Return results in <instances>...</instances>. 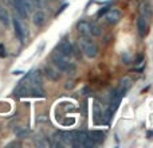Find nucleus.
<instances>
[{"label": "nucleus", "mask_w": 153, "mask_h": 148, "mask_svg": "<svg viewBox=\"0 0 153 148\" xmlns=\"http://www.w3.org/2000/svg\"><path fill=\"white\" fill-rule=\"evenodd\" d=\"M51 62H53V65L59 70V72H63V73H67V74H74L75 70H76L75 65L71 64L67 57L62 55L58 50L54 51V53L51 54Z\"/></svg>", "instance_id": "nucleus-1"}, {"label": "nucleus", "mask_w": 153, "mask_h": 148, "mask_svg": "<svg viewBox=\"0 0 153 148\" xmlns=\"http://www.w3.org/2000/svg\"><path fill=\"white\" fill-rule=\"evenodd\" d=\"M79 47H81L82 53L87 57V58H95L98 54V47L90 37H81L79 39Z\"/></svg>", "instance_id": "nucleus-2"}, {"label": "nucleus", "mask_w": 153, "mask_h": 148, "mask_svg": "<svg viewBox=\"0 0 153 148\" xmlns=\"http://www.w3.org/2000/svg\"><path fill=\"white\" fill-rule=\"evenodd\" d=\"M11 3H12L15 11L19 13V16L23 19H26L34 8V5L31 4L30 0H11Z\"/></svg>", "instance_id": "nucleus-3"}, {"label": "nucleus", "mask_w": 153, "mask_h": 148, "mask_svg": "<svg viewBox=\"0 0 153 148\" xmlns=\"http://www.w3.org/2000/svg\"><path fill=\"white\" fill-rule=\"evenodd\" d=\"M58 51L62 54V55L67 57V58H70V57L74 55V47H73V45L70 43V40H67V39H63V40L59 42Z\"/></svg>", "instance_id": "nucleus-4"}, {"label": "nucleus", "mask_w": 153, "mask_h": 148, "mask_svg": "<svg viewBox=\"0 0 153 148\" xmlns=\"http://www.w3.org/2000/svg\"><path fill=\"white\" fill-rule=\"evenodd\" d=\"M87 138H89V135H87L85 131H78V132H74L71 146L75 147V148H85V143H86Z\"/></svg>", "instance_id": "nucleus-5"}, {"label": "nucleus", "mask_w": 153, "mask_h": 148, "mask_svg": "<svg viewBox=\"0 0 153 148\" xmlns=\"http://www.w3.org/2000/svg\"><path fill=\"white\" fill-rule=\"evenodd\" d=\"M121 11L116 10V8H113V10H108L105 13V16H103V19H105L106 23L109 24H117L120 20H121Z\"/></svg>", "instance_id": "nucleus-6"}, {"label": "nucleus", "mask_w": 153, "mask_h": 148, "mask_svg": "<svg viewBox=\"0 0 153 148\" xmlns=\"http://www.w3.org/2000/svg\"><path fill=\"white\" fill-rule=\"evenodd\" d=\"M12 24H13V30H15V35L16 38H18L20 42H23L24 39H26V34H27V30L26 27L23 26V24L20 23V20L19 19H12Z\"/></svg>", "instance_id": "nucleus-7"}, {"label": "nucleus", "mask_w": 153, "mask_h": 148, "mask_svg": "<svg viewBox=\"0 0 153 148\" xmlns=\"http://www.w3.org/2000/svg\"><path fill=\"white\" fill-rule=\"evenodd\" d=\"M76 31L79 32L81 37H90L91 32H90V23L86 20H81L76 24Z\"/></svg>", "instance_id": "nucleus-8"}, {"label": "nucleus", "mask_w": 153, "mask_h": 148, "mask_svg": "<svg viewBox=\"0 0 153 148\" xmlns=\"http://www.w3.org/2000/svg\"><path fill=\"white\" fill-rule=\"evenodd\" d=\"M137 28H138V32H140L141 37H145L146 30H148V18L141 15V13L137 19Z\"/></svg>", "instance_id": "nucleus-9"}, {"label": "nucleus", "mask_w": 153, "mask_h": 148, "mask_svg": "<svg viewBox=\"0 0 153 148\" xmlns=\"http://www.w3.org/2000/svg\"><path fill=\"white\" fill-rule=\"evenodd\" d=\"M46 22V13L43 12V11H36V12L32 15V23L35 24V26L40 27L43 26Z\"/></svg>", "instance_id": "nucleus-10"}, {"label": "nucleus", "mask_w": 153, "mask_h": 148, "mask_svg": "<svg viewBox=\"0 0 153 148\" xmlns=\"http://www.w3.org/2000/svg\"><path fill=\"white\" fill-rule=\"evenodd\" d=\"M45 74H46V77H47L48 79H51V81H58V79L61 78L59 70L53 69L51 66H46L45 67Z\"/></svg>", "instance_id": "nucleus-11"}, {"label": "nucleus", "mask_w": 153, "mask_h": 148, "mask_svg": "<svg viewBox=\"0 0 153 148\" xmlns=\"http://www.w3.org/2000/svg\"><path fill=\"white\" fill-rule=\"evenodd\" d=\"M56 136H59V140H62L65 144H71L73 143V136L74 132H70V131H65V132H59L56 133Z\"/></svg>", "instance_id": "nucleus-12"}, {"label": "nucleus", "mask_w": 153, "mask_h": 148, "mask_svg": "<svg viewBox=\"0 0 153 148\" xmlns=\"http://www.w3.org/2000/svg\"><path fill=\"white\" fill-rule=\"evenodd\" d=\"M0 22H1L4 26H8V24H10V16H8V12L1 4H0Z\"/></svg>", "instance_id": "nucleus-13"}, {"label": "nucleus", "mask_w": 153, "mask_h": 148, "mask_svg": "<svg viewBox=\"0 0 153 148\" xmlns=\"http://www.w3.org/2000/svg\"><path fill=\"white\" fill-rule=\"evenodd\" d=\"M90 138L93 139V141H94L95 144H98V143H101V141L103 140V138H105V135H103L101 131H93L91 133H90Z\"/></svg>", "instance_id": "nucleus-14"}, {"label": "nucleus", "mask_w": 153, "mask_h": 148, "mask_svg": "<svg viewBox=\"0 0 153 148\" xmlns=\"http://www.w3.org/2000/svg\"><path fill=\"white\" fill-rule=\"evenodd\" d=\"M130 85H132V79H130L129 77H124V78L121 79V85H120V89H121L122 92H126V90L130 87Z\"/></svg>", "instance_id": "nucleus-15"}, {"label": "nucleus", "mask_w": 153, "mask_h": 148, "mask_svg": "<svg viewBox=\"0 0 153 148\" xmlns=\"http://www.w3.org/2000/svg\"><path fill=\"white\" fill-rule=\"evenodd\" d=\"M90 32H91V35H94V37H100V35L102 34L101 27L95 23H90Z\"/></svg>", "instance_id": "nucleus-16"}, {"label": "nucleus", "mask_w": 153, "mask_h": 148, "mask_svg": "<svg viewBox=\"0 0 153 148\" xmlns=\"http://www.w3.org/2000/svg\"><path fill=\"white\" fill-rule=\"evenodd\" d=\"M15 135L20 139H24V138H27V135H28V131L23 129V128H18V129H15Z\"/></svg>", "instance_id": "nucleus-17"}, {"label": "nucleus", "mask_w": 153, "mask_h": 148, "mask_svg": "<svg viewBox=\"0 0 153 148\" xmlns=\"http://www.w3.org/2000/svg\"><path fill=\"white\" fill-rule=\"evenodd\" d=\"M5 55H7V53H5V49H4V46H3V45H0V57H1V58H4Z\"/></svg>", "instance_id": "nucleus-18"}, {"label": "nucleus", "mask_w": 153, "mask_h": 148, "mask_svg": "<svg viewBox=\"0 0 153 148\" xmlns=\"http://www.w3.org/2000/svg\"><path fill=\"white\" fill-rule=\"evenodd\" d=\"M74 87V81H67L66 82V89H71Z\"/></svg>", "instance_id": "nucleus-19"}, {"label": "nucleus", "mask_w": 153, "mask_h": 148, "mask_svg": "<svg viewBox=\"0 0 153 148\" xmlns=\"http://www.w3.org/2000/svg\"><path fill=\"white\" fill-rule=\"evenodd\" d=\"M106 11H108V7H103L102 10H100L98 11V13H97V16H101V15H103V13L106 12Z\"/></svg>", "instance_id": "nucleus-20"}, {"label": "nucleus", "mask_w": 153, "mask_h": 148, "mask_svg": "<svg viewBox=\"0 0 153 148\" xmlns=\"http://www.w3.org/2000/svg\"><path fill=\"white\" fill-rule=\"evenodd\" d=\"M66 7H67V4H63V5H62V7H61V10H59L58 12H56V15H58V13H61L62 11H63V10H65V8H66Z\"/></svg>", "instance_id": "nucleus-21"}]
</instances>
